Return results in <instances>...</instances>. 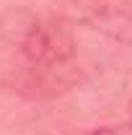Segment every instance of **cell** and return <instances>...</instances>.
<instances>
[{
    "label": "cell",
    "instance_id": "2",
    "mask_svg": "<svg viewBox=\"0 0 132 135\" xmlns=\"http://www.w3.org/2000/svg\"><path fill=\"white\" fill-rule=\"evenodd\" d=\"M91 135H132V122L130 125H114V127H99Z\"/></svg>",
    "mask_w": 132,
    "mask_h": 135
},
{
    "label": "cell",
    "instance_id": "1",
    "mask_svg": "<svg viewBox=\"0 0 132 135\" xmlns=\"http://www.w3.org/2000/svg\"><path fill=\"white\" fill-rule=\"evenodd\" d=\"M23 52L34 65H60L73 55V39L70 34L57 26V23H36L31 31L26 34Z\"/></svg>",
    "mask_w": 132,
    "mask_h": 135
}]
</instances>
